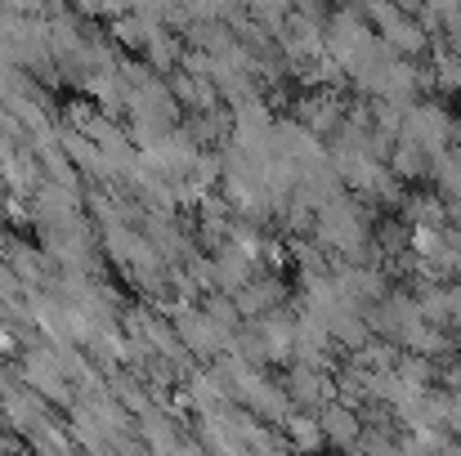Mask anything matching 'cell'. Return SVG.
<instances>
[{
	"label": "cell",
	"mask_w": 461,
	"mask_h": 456,
	"mask_svg": "<svg viewBox=\"0 0 461 456\" xmlns=\"http://www.w3.org/2000/svg\"><path fill=\"white\" fill-rule=\"evenodd\" d=\"M426 179L435 183V192L444 201H461V144H448L444 152H435Z\"/></svg>",
	"instance_id": "5b68a950"
},
{
	"label": "cell",
	"mask_w": 461,
	"mask_h": 456,
	"mask_svg": "<svg viewBox=\"0 0 461 456\" xmlns=\"http://www.w3.org/2000/svg\"><path fill=\"white\" fill-rule=\"evenodd\" d=\"M385 165L394 170V179H403V183H417V179H426V170H430V156L421 148H412V144H403V139H394V148L385 156Z\"/></svg>",
	"instance_id": "8992f818"
},
{
	"label": "cell",
	"mask_w": 461,
	"mask_h": 456,
	"mask_svg": "<svg viewBox=\"0 0 461 456\" xmlns=\"http://www.w3.org/2000/svg\"><path fill=\"white\" fill-rule=\"evenodd\" d=\"M318 430H322V443H331V448H354V439H358V430H363V416H358L354 403H331V407L322 412Z\"/></svg>",
	"instance_id": "277c9868"
},
{
	"label": "cell",
	"mask_w": 461,
	"mask_h": 456,
	"mask_svg": "<svg viewBox=\"0 0 461 456\" xmlns=\"http://www.w3.org/2000/svg\"><path fill=\"white\" fill-rule=\"evenodd\" d=\"M394 139H403V144H412V148H421L426 156H435V152H444L448 144H457L461 139V117L453 108H444L439 99H412L408 108H403V121H399V135Z\"/></svg>",
	"instance_id": "6da1fadb"
},
{
	"label": "cell",
	"mask_w": 461,
	"mask_h": 456,
	"mask_svg": "<svg viewBox=\"0 0 461 456\" xmlns=\"http://www.w3.org/2000/svg\"><path fill=\"white\" fill-rule=\"evenodd\" d=\"M292 430H296V443H322V430H318V421H309V416H296Z\"/></svg>",
	"instance_id": "ba28073f"
},
{
	"label": "cell",
	"mask_w": 461,
	"mask_h": 456,
	"mask_svg": "<svg viewBox=\"0 0 461 456\" xmlns=\"http://www.w3.org/2000/svg\"><path fill=\"white\" fill-rule=\"evenodd\" d=\"M372 36H376V27L367 22V13H363L358 4H345V9H336V13L327 18V27H322V49L345 67Z\"/></svg>",
	"instance_id": "7a4b0ae2"
},
{
	"label": "cell",
	"mask_w": 461,
	"mask_h": 456,
	"mask_svg": "<svg viewBox=\"0 0 461 456\" xmlns=\"http://www.w3.org/2000/svg\"><path fill=\"white\" fill-rule=\"evenodd\" d=\"M399 219L408 228H448V201L439 192H408L399 197Z\"/></svg>",
	"instance_id": "3957f363"
},
{
	"label": "cell",
	"mask_w": 461,
	"mask_h": 456,
	"mask_svg": "<svg viewBox=\"0 0 461 456\" xmlns=\"http://www.w3.org/2000/svg\"><path fill=\"white\" fill-rule=\"evenodd\" d=\"M292 394L309 403V407H318V403H331V380L322 376V367H301L296 376H292Z\"/></svg>",
	"instance_id": "52a82bcc"
}]
</instances>
